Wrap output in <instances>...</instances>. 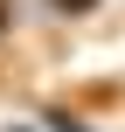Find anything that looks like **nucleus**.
<instances>
[{"mask_svg": "<svg viewBox=\"0 0 125 132\" xmlns=\"http://www.w3.org/2000/svg\"><path fill=\"white\" fill-rule=\"evenodd\" d=\"M0 35H7V0H0Z\"/></svg>", "mask_w": 125, "mask_h": 132, "instance_id": "f257e3e1", "label": "nucleus"}]
</instances>
